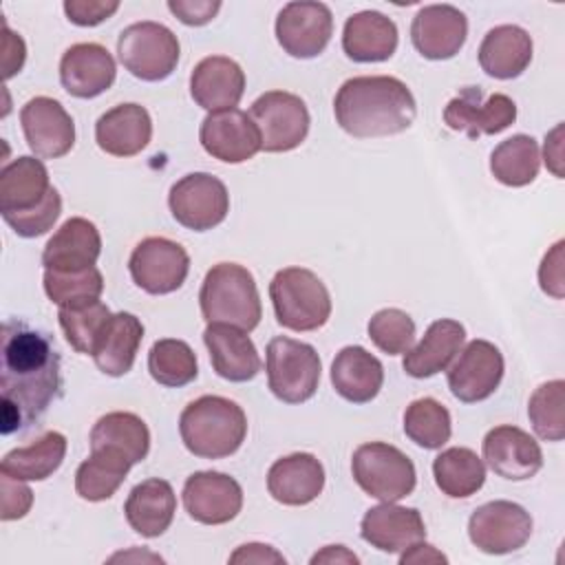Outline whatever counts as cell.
I'll return each mask as SVG.
<instances>
[{
  "label": "cell",
  "mask_w": 565,
  "mask_h": 565,
  "mask_svg": "<svg viewBox=\"0 0 565 565\" xmlns=\"http://www.w3.org/2000/svg\"><path fill=\"white\" fill-rule=\"evenodd\" d=\"M0 355V430L11 435L38 424L60 395V353L46 333L22 320H4Z\"/></svg>",
  "instance_id": "obj_1"
},
{
  "label": "cell",
  "mask_w": 565,
  "mask_h": 565,
  "mask_svg": "<svg viewBox=\"0 0 565 565\" xmlns=\"http://www.w3.org/2000/svg\"><path fill=\"white\" fill-rule=\"evenodd\" d=\"M333 115L351 137H388L413 126L417 104L402 79L393 75H360L338 88Z\"/></svg>",
  "instance_id": "obj_2"
},
{
  "label": "cell",
  "mask_w": 565,
  "mask_h": 565,
  "mask_svg": "<svg viewBox=\"0 0 565 565\" xmlns=\"http://www.w3.org/2000/svg\"><path fill=\"white\" fill-rule=\"evenodd\" d=\"M179 433L183 446L194 457L223 459L243 446L247 417L234 399L201 395L181 411Z\"/></svg>",
  "instance_id": "obj_3"
},
{
  "label": "cell",
  "mask_w": 565,
  "mask_h": 565,
  "mask_svg": "<svg viewBox=\"0 0 565 565\" xmlns=\"http://www.w3.org/2000/svg\"><path fill=\"white\" fill-rule=\"evenodd\" d=\"M199 305L205 322L232 324L243 331H254L260 322V294L252 271L238 263H216L207 269Z\"/></svg>",
  "instance_id": "obj_4"
},
{
  "label": "cell",
  "mask_w": 565,
  "mask_h": 565,
  "mask_svg": "<svg viewBox=\"0 0 565 565\" xmlns=\"http://www.w3.org/2000/svg\"><path fill=\"white\" fill-rule=\"evenodd\" d=\"M269 298L280 327L316 331L331 318V294L307 267L278 269L269 282Z\"/></svg>",
  "instance_id": "obj_5"
},
{
  "label": "cell",
  "mask_w": 565,
  "mask_h": 565,
  "mask_svg": "<svg viewBox=\"0 0 565 565\" xmlns=\"http://www.w3.org/2000/svg\"><path fill=\"white\" fill-rule=\"evenodd\" d=\"M265 371L269 391L276 399L285 404H302L318 391L322 362L311 344L278 335L267 344Z\"/></svg>",
  "instance_id": "obj_6"
},
{
  "label": "cell",
  "mask_w": 565,
  "mask_h": 565,
  "mask_svg": "<svg viewBox=\"0 0 565 565\" xmlns=\"http://www.w3.org/2000/svg\"><path fill=\"white\" fill-rule=\"evenodd\" d=\"M351 472L369 497L386 503H397L408 497L417 483L411 457L386 441L360 444L351 457Z\"/></svg>",
  "instance_id": "obj_7"
},
{
  "label": "cell",
  "mask_w": 565,
  "mask_h": 565,
  "mask_svg": "<svg viewBox=\"0 0 565 565\" xmlns=\"http://www.w3.org/2000/svg\"><path fill=\"white\" fill-rule=\"evenodd\" d=\"M121 66L141 82H161L179 64V38L161 22L143 20L126 26L117 38Z\"/></svg>",
  "instance_id": "obj_8"
},
{
  "label": "cell",
  "mask_w": 565,
  "mask_h": 565,
  "mask_svg": "<svg viewBox=\"0 0 565 565\" xmlns=\"http://www.w3.org/2000/svg\"><path fill=\"white\" fill-rule=\"evenodd\" d=\"M168 207L174 221L192 232H207L221 225L230 212L225 183L210 172H190L172 183Z\"/></svg>",
  "instance_id": "obj_9"
},
{
  "label": "cell",
  "mask_w": 565,
  "mask_h": 565,
  "mask_svg": "<svg viewBox=\"0 0 565 565\" xmlns=\"http://www.w3.org/2000/svg\"><path fill=\"white\" fill-rule=\"evenodd\" d=\"M249 117L260 132L265 152H289L309 135L307 104L287 90H267L256 97Z\"/></svg>",
  "instance_id": "obj_10"
},
{
  "label": "cell",
  "mask_w": 565,
  "mask_h": 565,
  "mask_svg": "<svg viewBox=\"0 0 565 565\" xmlns=\"http://www.w3.org/2000/svg\"><path fill=\"white\" fill-rule=\"evenodd\" d=\"M530 512L505 499L479 505L468 519L470 543L483 554H510L521 550L532 536Z\"/></svg>",
  "instance_id": "obj_11"
},
{
  "label": "cell",
  "mask_w": 565,
  "mask_h": 565,
  "mask_svg": "<svg viewBox=\"0 0 565 565\" xmlns=\"http://www.w3.org/2000/svg\"><path fill=\"white\" fill-rule=\"evenodd\" d=\"M132 282L152 296L177 291L190 271V256L183 245L166 236H148L128 258Z\"/></svg>",
  "instance_id": "obj_12"
},
{
  "label": "cell",
  "mask_w": 565,
  "mask_h": 565,
  "mask_svg": "<svg viewBox=\"0 0 565 565\" xmlns=\"http://www.w3.org/2000/svg\"><path fill=\"white\" fill-rule=\"evenodd\" d=\"M276 40L291 57L320 55L333 35V15L324 2H287L276 18Z\"/></svg>",
  "instance_id": "obj_13"
},
{
  "label": "cell",
  "mask_w": 565,
  "mask_h": 565,
  "mask_svg": "<svg viewBox=\"0 0 565 565\" xmlns=\"http://www.w3.org/2000/svg\"><path fill=\"white\" fill-rule=\"evenodd\" d=\"M516 119V104L505 93H492L483 99L479 86H466L444 108V121L450 130L466 132L470 139L499 135Z\"/></svg>",
  "instance_id": "obj_14"
},
{
  "label": "cell",
  "mask_w": 565,
  "mask_h": 565,
  "mask_svg": "<svg viewBox=\"0 0 565 565\" xmlns=\"http://www.w3.org/2000/svg\"><path fill=\"white\" fill-rule=\"evenodd\" d=\"M505 362L490 340H470L448 366V388L463 402L475 404L488 399L501 384Z\"/></svg>",
  "instance_id": "obj_15"
},
{
  "label": "cell",
  "mask_w": 565,
  "mask_h": 565,
  "mask_svg": "<svg viewBox=\"0 0 565 565\" xmlns=\"http://www.w3.org/2000/svg\"><path fill=\"white\" fill-rule=\"evenodd\" d=\"M183 508L196 523L223 525L238 516L243 508L241 483L216 470L192 472L183 483Z\"/></svg>",
  "instance_id": "obj_16"
},
{
  "label": "cell",
  "mask_w": 565,
  "mask_h": 565,
  "mask_svg": "<svg viewBox=\"0 0 565 565\" xmlns=\"http://www.w3.org/2000/svg\"><path fill=\"white\" fill-rule=\"evenodd\" d=\"M20 124L31 152L40 159H60L75 146V121L53 97L29 99L20 110Z\"/></svg>",
  "instance_id": "obj_17"
},
{
  "label": "cell",
  "mask_w": 565,
  "mask_h": 565,
  "mask_svg": "<svg viewBox=\"0 0 565 565\" xmlns=\"http://www.w3.org/2000/svg\"><path fill=\"white\" fill-rule=\"evenodd\" d=\"M199 141L203 150L223 163L249 161L263 150L260 132L249 113L238 108L210 113L199 128Z\"/></svg>",
  "instance_id": "obj_18"
},
{
  "label": "cell",
  "mask_w": 565,
  "mask_h": 565,
  "mask_svg": "<svg viewBox=\"0 0 565 565\" xmlns=\"http://www.w3.org/2000/svg\"><path fill=\"white\" fill-rule=\"evenodd\" d=\"M483 461L488 468L508 481L532 479L543 468V452L539 441L519 426H494L486 433Z\"/></svg>",
  "instance_id": "obj_19"
},
{
  "label": "cell",
  "mask_w": 565,
  "mask_h": 565,
  "mask_svg": "<svg viewBox=\"0 0 565 565\" xmlns=\"http://www.w3.org/2000/svg\"><path fill=\"white\" fill-rule=\"evenodd\" d=\"M468 38L466 13L452 4H426L411 22V42L426 60L455 57Z\"/></svg>",
  "instance_id": "obj_20"
},
{
  "label": "cell",
  "mask_w": 565,
  "mask_h": 565,
  "mask_svg": "<svg viewBox=\"0 0 565 565\" xmlns=\"http://www.w3.org/2000/svg\"><path fill=\"white\" fill-rule=\"evenodd\" d=\"M117 77V64L106 46L79 42L64 51L60 60V82L77 99H93L106 93Z\"/></svg>",
  "instance_id": "obj_21"
},
{
  "label": "cell",
  "mask_w": 565,
  "mask_h": 565,
  "mask_svg": "<svg viewBox=\"0 0 565 565\" xmlns=\"http://www.w3.org/2000/svg\"><path fill=\"white\" fill-rule=\"evenodd\" d=\"M362 539L386 554L404 552L408 545L426 539V525L417 508H404L382 501L366 510L360 523Z\"/></svg>",
  "instance_id": "obj_22"
},
{
  "label": "cell",
  "mask_w": 565,
  "mask_h": 565,
  "mask_svg": "<svg viewBox=\"0 0 565 565\" xmlns=\"http://www.w3.org/2000/svg\"><path fill=\"white\" fill-rule=\"evenodd\" d=\"M243 93L245 73L232 57L207 55L190 73V95L210 113L236 108Z\"/></svg>",
  "instance_id": "obj_23"
},
{
  "label": "cell",
  "mask_w": 565,
  "mask_h": 565,
  "mask_svg": "<svg viewBox=\"0 0 565 565\" xmlns=\"http://www.w3.org/2000/svg\"><path fill=\"white\" fill-rule=\"evenodd\" d=\"M203 342L218 377L227 382H249L258 375L263 362L247 331L232 324L210 322L203 331Z\"/></svg>",
  "instance_id": "obj_24"
},
{
  "label": "cell",
  "mask_w": 565,
  "mask_h": 565,
  "mask_svg": "<svg viewBox=\"0 0 565 565\" xmlns=\"http://www.w3.org/2000/svg\"><path fill=\"white\" fill-rule=\"evenodd\" d=\"M267 490L282 505H307L324 490V466L311 452H291L267 470Z\"/></svg>",
  "instance_id": "obj_25"
},
{
  "label": "cell",
  "mask_w": 565,
  "mask_h": 565,
  "mask_svg": "<svg viewBox=\"0 0 565 565\" xmlns=\"http://www.w3.org/2000/svg\"><path fill=\"white\" fill-rule=\"evenodd\" d=\"M99 254L102 234L97 225L84 216H71L44 245L42 265L53 271H82L95 267Z\"/></svg>",
  "instance_id": "obj_26"
},
{
  "label": "cell",
  "mask_w": 565,
  "mask_h": 565,
  "mask_svg": "<svg viewBox=\"0 0 565 565\" xmlns=\"http://www.w3.org/2000/svg\"><path fill=\"white\" fill-rule=\"evenodd\" d=\"M152 139L150 113L135 102L113 106L95 124L97 146L113 157H135Z\"/></svg>",
  "instance_id": "obj_27"
},
{
  "label": "cell",
  "mask_w": 565,
  "mask_h": 565,
  "mask_svg": "<svg viewBox=\"0 0 565 565\" xmlns=\"http://www.w3.org/2000/svg\"><path fill=\"white\" fill-rule=\"evenodd\" d=\"M466 340V329L452 318H441L428 324L424 338L404 353L402 369L415 380L433 377L450 366Z\"/></svg>",
  "instance_id": "obj_28"
},
{
  "label": "cell",
  "mask_w": 565,
  "mask_h": 565,
  "mask_svg": "<svg viewBox=\"0 0 565 565\" xmlns=\"http://www.w3.org/2000/svg\"><path fill=\"white\" fill-rule=\"evenodd\" d=\"M331 384L351 404H366L377 397L384 384V366L364 347L349 344L331 362Z\"/></svg>",
  "instance_id": "obj_29"
},
{
  "label": "cell",
  "mask_w": 565,
  "mask_h": 565,
  "mask_svg": "<svg viewBox=\"0 0 565 565\" xmlns=\"http://www.w3.org/2000/svg\"><path fill=\"white\" fill-rule=\"evenodd\" d=\"M397 49V26L380 11H358L342 29V51L349 60L369 64L393 57Z\"/></svg>",
  "instance_id": "obj_30"
},
{
  "label": "cell",
  "mask_w": 565,
  "mask_h": 565,
  "mask_svg": "<svg viewBox=\"0 0 565 565\" xmlns=\"http://www.w3.org/2000/svg\"><path fill=\"white\" fill-rule=\"evenodd\" d=\"M532 38L516 24H499L490 29L477 51L479 66L494 79H514L532 62Z\"/></svg>",
  "instance_id": "obj_31"
},
{
  "label": "cell",
  "mask_w": 565,
  "mask_h": 565,
  "mask_svg": "<svg viewBox=\"0 0 565 565\" xmlns=\"http://www.w3.org/2000/svg\"><path fill=\"white\" fill-rule=\"evenodd\" d=\"M174 512H177L174 490L166 479H159V477L137 483L130 490L124 505L128 525L146 539L161 536L172 525Z\"/></svg>",
  "instance_id": "obj_32"
},
{
  "label": "cell",
  "mask_w": 565,
  "mask_h": 565,
  "mask_svg": "<svg viewBox=\"0 0 565 565\" xmlns=\"http://www.w3.org/2000/svg\"><path fill=\"white\" fill-rule=\"evenodd\" d=\"M51 179L40 157H18L0 170V214L26 212L40 205L49 190Z\"/></svg>",
  "instance_id": "obj_33"
},
{
  "label": "cell",
  "mask_w": 565,
  "mask_h": 565,
  "mask_svg": "<svg viewBox=\"0 0 565 565\" xmlns=\"http://www.w3.org/2000/svg\"><path fill=\"white\" fill-rule=\"evenodd\" d=\"M141 340L143 324L135 313H113L93 351L95 366L110 377L126 375L135 364Z\"/></svg>",
  "instance_id": "obj_34"
},
{
  "label": "cell",
  "mask_w": 565,
  "mask_h": 565,
  "mask_svg": "<svg viewBox=\"0 0 565 565\" xmlns=\"http://www.w3.org/2000/svg\"><path fill=\"white\" fill-rule=\"evenodd\" d=\"M88 441L90 450H115L135 466L148 457L150 430L139 415L128 411H113L95 422Z\"/></svg>",
  "instance_id": "obj_35"
},
{
  "label": "cell",
  "mask_w": 565,
  "mask_h": 565,
  "mask_svg": "<svg viewBox=\"0 0 565 565\" xmlns=\"http://www.w3.org/2000/svg\"><path fill=\"white\" fill-rule=\"evenodd\" d=\"M66 457V437L57 430H49L33 444L9 450L0 461V472L20 481L49 479Z\"/></svg>",
  "instance_id": "obj_36"
},
{
  "label": "cell",
  "mask_w": 565,
  "mask_h": 565,
  "mask_svg": "<svg viewBox=\"0 0 565 565\" xmlns=\"http://www.w3.org/2000/svg\"><path fill=\"white\" fill-rule=\"evenodd\" d=\"M433 477L446 497L468 499L486 483V466L475 450L452 446L435 457Z\"/></svg>",
  "instance_id": "obj_37"
},
{
  "label": "cell",
  "mask_w": 565,
  "mask_h": 565,
  "mask_svg": "<svg viewBox=\"0 0 565 565\" xmlns=\"http://www.w3.org/2000/svg\"><path fill=\"white\" fill-rule=\"evenodd\" d=\"M130 468L132 463L115 450H90V457L75 470V492L84 501H106L119 490Z\"/></svg>",
  "instance_id": "obj_38"
},
{
  "label": "cell",
  "mask_w": 565,
  "mask_h": 565,
  "mask_svg": "<svg viewBox=\"0 0 565 565\" xmlns=\"http://www.w3.org/2000/svg\"><path fill=\"white\" fill-rule=\"evenodd\" d=\"M541 170L539 143L530 135H512L490 154L492 177L508 188L530 185Z\"/></svg>",
  "instance_id": "obj_39"
},
{
  "label": "cell",
  "mask_w": 565,
  "mask_h": 565,
  "mask_svg": "<svg viewBox=\"0 0 565 565\" xmlns=\"http://www.w3.org/2000/svg\"><path fill=\"white\" fill-rule=\"evenodd\" d=\"M148 371L157 384L179 388L196 380L199 364L188 342L163 338L157 340L148 351Z\"/></svg>",
  "instance_id": "obj_40"
},
{
  "label": "cell",
  "mask_w": 565,
  "mask_h": 565,
  "mask_svg": "<svg viewBox=\"0 0 565 565\" xmlns=\"http://www.w3.org/2000/svg\"><path fill=\"white\" fill-rule=\"evenodd\" d=\"M404 433L419 448L437 450L450 439V413L441 402L433 397L413 399L404 411Z\"/></svg>",
  "instance_id": "obj_41"
},
{
  "label": "cell",
  "mask_w": 565,
  "mask_h": 565,
  "mask_svg": "<svg viewBox=\"0 0 565 565\" xmlns=\"http://www.w3.org/2000/svg\"><path fill=\"white\" fill-rule=\"evenodd\" d=\"M110 309L99 300H86L79 305L60 307L57 322L64 331L66 342L82 355H93L97 340L110 320Z\"/></svg>",
  "instance_id": "obj_42"
},
{
  "label": "cell",
  "mask_w": 565,
  "mask_h": 565,
  "mask_svg": "<svg viewBox=\"0 0 565 565\" xmlns=\"http://www.w3.org/2000/svg\"><path fill=\"white\" fill-rule=\"evenodd\" d=\"M527 417L541 439L561 441L565 437V382L550 380L541 384L530 397Z\"/></svg>",
  "instance_id": "obj_43"
},
{
  "label": "cell",
  "mask_w": 565,
  "mask_h": 565,
  "mask_svg": "<svg viewBox=\"0 0 565 565\" xmlns=\"http://www.w3.org/2000/svg\"><path fill=\"white\" fill-rule=\"evenodd\" d=\"M42 280H44V291L49 300L55 302L57 307L95 300L104 291V276L97 267H88L82 271L44 269Z\"/></svg>",
  "instance_id": "obj_44"
},
{
  "label": "cell",
  "mask_w": 565,
  "mask_h": 565,
  "mask_svg": "<svg viewBox=\"0 0 565 565\" xmlns=\"http://www.w3.org/2000/svg\"><path fill=\"white\" fill-rule=\"evenodd\" d=\"M371 342L386 355L406 353L415 342V322L413 318L395 307L380 309L371 316L366 324Z\"/></svg>",
  "instance_id": "obj_45"
},
{
  "label": "cell",
  "mask_w": 565,
  "mask_h": 565,
  "mask_svg": "<svg viewBox=\"0 0 565 565\" xmlns=\"http://www.w3.org/2000/svg\"><path fill=\"white\" fill-rule=\"evenodd\" d=\"M60 214H62V196L55 188H51L46 199L40 205H35L33 210L9 212V214H2V218L18 236L35 238V236L46 234L55 225Z\"/></svg>",
  "instance_id": "obj_46"
},
{
  "label": "cell",
  "mask_w": 565,
  "mask_h": 565,
  "mask_svg": "<svg viewBox=\"0 0 565 565\" xmlns=\"http://www.w3.org/2000/svg\"><path fill=\"white\" fill-rule=\"evenodd\" d=\"M64 13L68 18V22L77 24V26H97L104 20H108L110 15L117 13L119 2L110 0H64Z\"/></svg>",
  "instance_id": "obj_47"
},
{
  "label": "cell",
  "mask_w": 565,
  "mask_h": 565,
  "mask_svg": "<svg viewBox=\"0 0 565 565\" xmlns=\"http://www.w3.org/2000/svg\"><path fill=\"white\" fill-rule=\"evenodd\" d=\"M0 490H2V521L22 519L33 503V492L29 486H24L20 479H11L7 475L0 477Z\"/></svg>",
  "instance_id": "obj_48"
},
{
  "label": "cell",
  "mask_w": 565,
  "mask_h": 565,
  "mask_svg": "<svg viewBox=\"0 0 565 565\" xmlns=\"http://www.w3.org/2000/svg\"><path fill=\"white\" fill-rule=\"evenodd\" d=\"M539 282L541 289L561 300L565 296V274H563V241L554 243V247L543 256L541 267H539Z\"/></svg>",
  "instance_id": "obj_49"
},
{
  "label": "cell",
  "mask_w": 565,
  "mask_h": 565,
  "mask_svg": "<svg viewBox=\"0 0 565 565\" xmlns=\"http://www.w3.org/2000/svg\"><path fill=\"white\" fill-rule=\"evenodd\" d=\"M168 9L188 26H203L221 11L218 0H168Z\"/></svg>",
  "instance_id": "obj_50"
},
{
  "label": "cell",
  "mask_w": 565,
  "mask_h": 565,
  "mask_svg": "<svg viewBox=\"0 0 565 565\" xmlns=\"http://www.w3.org/2000/svg\"><path fill=\"white\" fill-rule=\"evenodd\" d=\"M2 71H4V79H11L15 73H20V68L24 66V57H26V46L24 40L13 33L7 24L2 29Z\"/></svg>",
  "instance_id": "obj_51"
},
{
  "label": "cell",
  "mask_w": 565,
  "mask_h": 565,
  "mask_svg": "<svg viewBox=\"0 0 565 565\" xmlns=\"http://www.w3.org/2000/svg\"><path fill=\"white\" fill-rule=\"evenodd\" d=\"M230 563H258V565H267V563H287V558L276 552L271 545L265 543H245L238 545L236 552L230 556Z\"/></svg>",
  "instance_id": "obj_52"
},
{
  "label": "cell",
  "mask_w": 565,
  "mask_h": 565,
  "mask_svg": "<svg viewBox=\"0 0 565 565\" xmlns=\"http://www.w3.org/2000/svg\"><path fill=\"white\" fill-rule=\"evenodd\" d=\"M446 561H448L446 554H441L435 545L424 543V541H417V543L408 545L399 556L402 565H408V563H446Z\"/></svg>",
  "instance_id": "obj_53"
},
{
  "label": "cell",
  "mask_w": 565,
  "mask_h": 565,
  "mask_svg": "<svg viewBox=\"0 0 565 565\" xmlns=\"http://www.w3.org/2000/svg\"><path fill=\"white\" fill-rule=\"evenodd\" d=\"M561 132H563V126H556L547 137H545V150H543V157H545V166L561 179L563 170H561V161H563V152H561Z\"/></svg>",
  "instance_id": "obj_54"
},
{
  "label": "cell",
  "mask_w": 565,
  "mask_h": 565,
  "mask_svg": "<svg viewBox=\"0 0 565 565\" xmlns=\"http://www.w3.org/2000/svg\"><path fill=\"white\" fill-rule=\"evenodd\" d=\"M311 565H318V563H360V556H355L349 547L344 545H327L322 547L320 552H316L309 561Z\"/></svg>",
  "instance_id": "obj_55"
}]
</instances>
